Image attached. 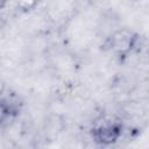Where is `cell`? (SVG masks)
Listing matches in <instances>:
<instances>
[{
	"label": "cell",
	"mask_w": 149,
	"mask_h": 149,
	"mask_svg": "<svg viewBox=\"0 0 149 149\" xmlns=\"http://www.w3.org/2000/svg\"><path fill=\"white\" fill-rule=\"evenodd\" d=\"M22 109V104L14 95L0 94V128L12 126L19 118Z\"/></svg>",
	"instance_id": "7a4b0ae2"
},
{
	"label": "cell",
	"mask_w": 149,
	"mask_h": 149,
	"mask_svg": "<svg viewBox=\"0 0 149 149\" xmlns=\"http://www.w3.org/2000/svg\"><path fill=\"white\" fill-rule=\"evenodd\" d=\"M8 2H9V0H0V10H1L2 8H5Z\"/></svg>",
	"instance_id": "3957f363"
},
{
	"label": "cell",
	"mask_w": 149,
	"mask_h": 149,
	"mask_svg": "<svg viewBox=\"0 0 149 149\" xmlns=\"http://www.w3.org/2000/svg\"><path fill=\"white\" fill-rule=\"evenodd\" d=\"M123 133V122L114 115H105L93 122L91 128V137L101 146L115 143Z\"/></svg>",
	"instance_id": "6da1fadb"
}]
</instances>
